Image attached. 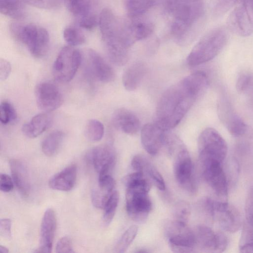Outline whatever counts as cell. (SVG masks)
Segmentation results:
<instances>
[{"instance_id": "obj_32", "label": "cell", "mask_w": 253, "mask_h": 253, "mask_svg": "<svg viewBox=\"0 0 253 253\" xmlns=\"http://www.w3.org/2000/svg\"><path fill=\"white\" fill-rule=\"evenodd\" d=\"M104 127L103 124L95 119L89 120L85 126L84 135L91 142H97L103 137Z\"/></svg>"}, {"instance_id": "obj_17", "label": "cell", "mask_w": 253, "mask_h": 253, "mask_svg": "<svg viewBox=\"0 0 253 253\" xmlns=\"http://www.w3.org/2000/svg\"><path fill=\"white\" fill-rule=\"evenodd\" d=\"M218 115L223 125L233 136L238 137L243 135L248 127L226 99H221L217 106Z\"/></svg>"}, {"instance_id": "obj_41", "label": "cell", "mask_w": 253, "mask_h": 253, "mask_svg": "<svg viewBox=\"0 0 253 253\" xmlns=\"http://www.w3.org/2000/svg\"><path fill=\"white\" fill-rule=\"evenodd\" d=\"M236 87L240 93L250 91L253 88V74L250 72H243L237 77Z\"/></svg>"}, {"instance_id": "obj_45", "label": "cell", "mask_w": 253, "mask_h": 253, "mask_svg": "<svg viewBox=\"0 0 253 253\" xmlns=\"http://www.w3.org/2000/svg\"><path fill=\"white\" fill-rule=\"evenodd\" d=\"M56 252L58 253H73L75 252L71 240L69 237H62L58 241L56 246Z\"/></svg>"}, {"instance_id": "obj_19", "label": "cell", "mask_w": 253, "mask_h": 253, "mask_svg": "<svg viewBox=\"0 0 253 253\" xmlns=\"http://www.w3.org/2000/svg\"><path fill=\"white\" fill-rule=\"evenodd\" d=\"M166 131L156 122L145 125L141 130V141L146 151L151 155L157 154L165 144Z\"/></svg>"}, {"instance_id": "obj_22", "label": "cell", "mask_w": 253, "mask_h": 253, "mask_svg": "<svg viewBox=\"0 0 253 253\" xmlns=\"http://www.w3.org/2000/svg\"><path fill=\"white\" fill-rule=\"evenodd\" d=\"M131 166L137 171L143 172L160 190L166 188L165 181L161 173L144 156L138 154L134 156L131 161Z\"/></svg>"}, {"instance_id": "obj_35", "label": "cell", "mask_w": 253, "mask_h": 253, "mask_svg": "<svg viewBox=\"0 0 253 253\" xmlns=\"http://www.w3.org/2000/svg\"><path fill=\"white\" fill-rule=\"evenodd\" d=\"M119 201V193L114 190L111 194L104 207L103 222L108 225L115 215Z\"/></svg>"}, {"instance_id": "obj_21", "label": "cell", "mask_w": 253, "mask_h": 253, "mask_svg": "<svg viewBox=\"0 0 253 253\" xmlns=\"http://www.w3.org/2000/svg\"><path fill=\"white\" fill-rule=\"evenodd\" d=\"M112 122L116 128L127 134L134 135L140 129V122L138 117L126 108L116 110L113 114Z\"/></svg>"}, {"instance_id": "obj_42", "label": "cell", "mask_w": 253, "mask_h": 253, "mask_svg": "<svg viewBox=\"0 0 253 253\" xmlns=\"http://www.w3.org/2000/svg\"><path fill=\"white\" fill-rule=\"evenodd\" d=\"M190 213V211L189 206L184 203H180L176 207L175 210V220L186 223Z\"/></svg>"}, {"instance_id": "obj_27", "label": "cell", "mask_w": 253, "mask_h": 253, "mask_svg": "<svg viewBox=\"0 0 253 253\" xmlns=\"http://www.w3.org/2000/svg\"><path fill=\"white\" fill-rule=\"evenodd\" d=\"M127 20L128 31L134 42L148 38L154 31L153 24L149 20L142 19V16L128 17Z\"/></svg>"}, {"instance_id": "obj_40", "label": "cell", "mask_w": 253, "mask_h": 253, "mask_svg": "<svg viewBox=\"0 0 253 253\" xmlns=\"http://www.w3.org/2000/svg\"><path fill=\"white\" fill-rule=\"evenodd\" d=\"M17 113L14 106L9 102L4 101L0 105V120L3 125L15 121Z\"/></svg>"}, {"instance_id": "obj_38", "label": "cell", "mask_w": 253, "mask_h": 253, "mask_svg": "<svg viewBox=\"0 0 253 253\" xmlns=\"http://www.w3.org/2000/svg\"><path fill=\"white\" fill-rule=\"evenodd\" d=\"M63 37L66 42L71 46L79 45L85 41V37L82 31L73 26L68 27L64 30Z\"/></svg>"}, {"instance_id": "obj_49", "label": "cell", "mask_w": 253, "mask_h": 253, "mask_svg": "<svg viewBox=\"0 0 253 253\" xmlns=\"http://www.w3.org/2000/svg\"><path fill=\"white\" fill-rule=\"evenodd\" d=\"M11 72V65L9 62L4 59L0 60V79L5 80L9 76Z\"/></svg>"}, {"instance_id": "obj_34", "label": "cell", "mask_w": 253, "mask_h": 253, "mask_svg": "<svg viewBox=\"0 0 253 253\" xmlns=\"http://www.w3.org/2000/svg\"><path fill=\"white\" fill-rule=\"evenodd\" d=\"M239 138L236 145L237 152L253 157V128H248Z\"/></svg>"}, {"instance_id": "obj_36", "label": "cell", "mask_w": 253, "mask_h": 253, "mask_svg": "<svg viewBox=\"0 0 253 253\" xmlns=\"http://www.w3.org/2000/svg\"><path fill=\"white\" fill-rule=\"evenodd\" d=\"M239 248L242 253H253V226L243 223Z\"/></svg>"}, {"instance_id": "obj_51", "label": "cell", "mask_w": 253, "mask_h": 253, "mask_svg": "<svg viewBox=\"0 0 253 253\" xmlns=\"http://www.w3.org/2000/svg\"><path fill=\"white\" fill-rule=\"evenodd\" d=\"M250 91H251L252 99V101L253 102V88L252 89V90Z\"/></svg>"}, {"instance_id": "obj_11", "label": "cell", "mask_w": 253, "mask_h": 253, "mask_svg": "<svg viewBox=\"0 0 253 253\" xmlns=\"http://www.w3.org/2000/svg\"><path fill=\"white\" fill-rule=\"evenodd\" d=\"M204 179L218 200L226 201L229 187L224 163L216 160L200 162Z\"/></svg>"}, {"instance_id": "obj_31", "label": "cell", "mask_w": 253, "mask_h": 253, "mask_svg": "<svg viewBox=\"0 0 253 253\" xmlns=\"http://www.w3.org/2000/svg\"><path fill=\"white\" fill-rule=\"evenodd\" d=\"M68 10L79 19L89 14L91 9L90 0H61Z\"/></svg>"}, {"instance_id": "obj_13", "label": "cell", "mask_w": 253, "mask_h": 253, "mask_svg": "<svg viewBox=\"0 0 253 253\" xmlns=\"http://www.w3.org/2000/svg\"><path fill=\"white\" fill-rule=\"evenodd\" d=\"M174 174L179 185L191 193L197 190V182L190 154L181 145L178 149L174 163Z\"/></svg>"}, {"instance_id": "obj_47", "label": "cell", "mask_w": 253, "mask_h": 253, "mask_svg": "<svg viewBox=\"0 0 253 253\" xmlns=\"http://www.w3.org/2000/svg\"><path fill=\"white\" fill-rule=\"evenodd\" d=\"M13 188L11 178L7 174L1 173L0 176V189L3 192H9Z\"/></svg>"}, {"instance_id": "obj_43", "label": "cell", "mask_w": 253, "mask_h": 253, "mask_svg": "<svg viewBox=\"0 0 253 253\" xmlns=\"http://www.w3.org/2000/svg\"><path fill=\"white\" fill-rule=\"evenodd\" d=\"M244 223L253 226V192H249L245 205Z\"/></svg>"}, {"instance_id": "obj_28", "label": "cell", "mask_w": 253, "mask_h": 253, "mask_svg": "<svg viewBox=\"0 0 253 253\" xmlns=\"http://www.w3.org/2000/svg\"><path fill=\"white\" fill-rule=\"evenodd\" d=\"M23 0H0V12L15 19L25 16V11Z\"/></svg>"}, {"instance_id": "obj_2", "label": "cell", "mask_w": 253, "mask_h": 253, "mask_svg": "<svg viewBox=\"0 0 253 253\" xmlns=\"http://www.w3.org/2000/svg\"><path fill=\"white\" fill-rule=\"evenodd\" d=\"M99 25L110 60L118 66L126 64L131 44L126 34L125 19L117 17L110 9L104 8L100 14Z\"/></svg>"}, {"instance_id": "obj_6", "label": "cell", "mask_w": 253, "mask_h": 253, "mask_svg": "<svg viewBox=\"0 0 253 253\" xmlns=\"http://www.w3.org/2000/svg\"><path fill=\"white\" fill-rule=\"evenodd\" d=\"M206 212L224 231L234 233L242 226L240 213L226 201L207 198L203 201Z\"/></svg>"}, {"instance_id": "obj_14", "label": "cell", "mask_w": 253, "mask_h": 253, "mask_svg": "<svg viewBox=\"0 0 253 253\" xmlns=\"http://www.w3.org/2000/svg\"><path fill=\"white\" fill-rule=\"evenodd\" d=\"M194 231L196 246L204 252L221 253L228 246V238L221 232L215 231L204 225H198Z\"/></svg>"}, {"instance_id": "obj_15", "label": "cell", "mask_w": 253, "mask_h": 253, "mask_svg": "<svg viewBox=\"0 0 253 253\" xmlns=\"http://www.w3.org/2000/svg\"><path fill=\"white\" fill-rule=\"evenodd\" d=\"M86 74L91 79L102 83H109L115 78L112 67L95 50L89 49L83 55Z\"/></svg>"}, {"instance_id": "obj_23", "label": "cell", "mask_w": 253, "mask_h": 253, "mask_svg": "<svg viewBox=\"0 0 253 253\" xmlns=\"http://www.w3.org/2000/svg\"><path fill=\"white\" fill-rule=\"evenodd\" d=\"M9 167L13 183L24 197H27L30 191V180L26 166L19 159H11Z\"/></svg>"}, {"instance_id": "obj_48", "label": "cell", "mask_w": 253, "mask_h": 253, "mask_svg": "<svg viewBox=\"0 0 253 253\" xmlns=\"http://www.w3.org/2000/svg\"><path fill=\"white\" fill-rule=\"evenodd\" d=\"M0 234L1 236L8 239L11 238V221L9 219L4 218L0 220Z\"/></svg>"}, {"instance_id": "obj_50", "label": "cell", "mask_w": 253, "mask_h": 253, "mask_svg": "<svg viewBox=\"0 0 253 253\" xmlns=\"http://www.w3.org/2000/svg\"><path fill=\"white\" fill-rule=\"evenodd\" d=\"M9 252L8 250L5 247L0 246V253H7Z\"/></svg>"}, {"instance_id": "obj_39", "label": "cell", "mask_w": 253, "mask_h": 253, "mask_svg": "<svg viewBox=\"0 0 253 253\" xmlns=\"http://www.w3.org/2000/svg\"><path fill=\"white\" fill-rule=\"evenodd\" d=\"M114 190L111 191L98 185L91 192V197L93 205L97 208L103 209L106 202Z\"/></svg>"}, {"instance_id": "obj_30", "label": "cell", "mask_w": 253, "mask_h": 253, "mask_svg": "<svg viewBox=\"0 0 253 253\" xmlns=\"http://www.w3.org/2000/svg\"><path fill=\"white\" fill-rule=\"evenodd\" d=\"M155 2V0H126L127 15L131 18L143 16Z\"/></svg>"}, {"instance_id": "obj_37", "label": "cell", "mask_w": 253, "mask_h": 253, "mask_svg": "<svg viewBox=\"0 0 253 253\" xmlns=\"http://www.w3.org/2000/svg\"><path fill=\"white\" fill-rule=\"evenodd\" d=\"M138 228L136 225L129 227L123 234L118 242L115 251L117 253H123L129 247L135 239L138 232Z\"/></svg>"}, {"instance_id": "obj_8", "label": "cell", "mask_w": 253, "mask_h": 253, "mask_svg": "<svg viewBox=\"0 0 253 253\" xmlns=\"http://www.w3.org/2000/svg\"><path fill=\"white\" fill-rule=\"evenodd\" d=\"M150 189V186L126 188V210L129 217L136 222H144L152 209V203L148 195Z\"/></svg>"}, {"instance_id": "obj_9", "label": "cell", "mask_w": 253, "mask_h": 253, "mask_svg": "<svg viewBox=\"0 0 253 253\" xmlns=\"http://www.w3.org/2000/svg\"><path fill=\"white\" fill-rule=\"evenodd\" d=\"M83 54L71 46H65L60 51L53 65V75L60 83H67L74 77L82 62Z\"/></svg>"}, {"instance_id": "obj_10", "label": "cell", "mask_w": 253, "mask_h": 253, "mask_svg": "<svg viewBox=\"0 0 253 253\" xmlns=\"http://www.w3.org/2000/svg\"><path fill=\"white\" fill-rule=\"evenodd\" d=\"M166 235L169 247L175 253H191L196 246L194 231L186 223L174 220L168 223Z\"/></svg>"}, {"instance_id": "obj_1", "label": "cell", "mask_w": 253, "mask_h": 253, "mask_svg": "<svg viewBox=\"0 0 253 253\" xmlns=\"http://www.w3.org/2000/svg\"><path fill=\"white\" fill-rule=\"evenodd\" d=\"M209 85L207 74L193 73L168 88L156 107V121L166 131L176 126Z\"/></svg>"}, {"instance_id": "obj_16", "label": "cell", "mask_w": 253, "mask_h": 253, "mask_svg": "<svg viewBox=\"0 0 253 253\" xmlns=\"http://www.w3.org/2000/svg\"><path fill=\"white\" fill-rule=\"evenodd\" d=\"M86 159L93 165L99 175L111 174L116 163V153L112 146L101 145L90 149Z\"/></svg>"}, {"instance_id": "obj_33", "label": "cell", "mask_w": 253, "mask_h": 253, "mask_svg": "<svg viewBox=\"0 0 253 253\" xmlns=\"http://www.w3.org/2000/svg\"><path fill=\"white\" fill-rule=\"evenodd\" d=\"M238 0H210L209 10L214 17H219L228 12L237 3Z\"/></svg>"}, {"instance_id": "obj_5", "label": "cell", "mask_w": 253, "mask_h": 253, "mask_svg": "<svg viewBox=\"0 0 253 253\" xmlns=\"http://www.w3.org/2000/svg\"><path fill=\"white\" fill-rule=\"evenodd\" d=\"M10 31L17 40L27 47L34 57L41 58L46 54L50 38L45 29L32 24L23 25L14 23L10 25Z\"/></svg>"}, {"instance_id": "obj_44", "label": "cell", "mask_w": 253, "mask_h": 253, "mask_svg": "<svg viewBox=\"0 0 253 253\" xmlns=\"http://www.w3.org/2000/svg\"><path fill=\"white\" fill-rule=\"evenodd\" d=\"M79 19V26L86 30H92L99 24L96 16L90 13Z\"/></svg>"}, {"instance_id": "obj_20", "label": "cell", "mask_w": 253, "mask_h": 253, "mask_svg": "<svg viewBox=\"0 0 253 253\" xmlns=\"http://www.w3.org/2000/svg\"><path fill=\"white\" fill-rule=\"evenodd\" d=\"M57 226L54 211L46 210L42 219L40 230V246L36 253H50Z\"/></svg>"}, {"instance_id": "obj_7", "label": "cell", "mask_w": 253, "mask_h": 253, "mask_svg": "<svg viewBox=\"0 0 253 253\" xmlns=\"http://www.w3.org/2000/svg\"><path fill=\"white\" fill-rule=\"evenodd\" d=\"M200 161L216 160L225 162L228 152L227 143L214 128H205L200 134L198 140Z\"/></svg>"}, {"instance_id": "obj_12", "label": "cell", "mask_w": 253, "mask_h": 253, "mask_svg": "<svg viewBox=\"0 0 253 253\" xmlns=\"http://www.w3.org/2000/svg\"><path fill=\"white\" fill-rule=\"evenodd\" d=\"M227 19V25L235 34L247 37L253 33V0H238Z\"/></svg>"}, {"instance_id": "obj_29", "label": "cell", "mask_w": 253, "mask_h": 253, "mask_svg": "<svg viewBox=\"0 0 253 253\" xmlns=\"http://www.w3.org/2000/svg\"><path fill=\"white\" fill-rule=\"evenodd\" d=\"M64 134L60 130H55L49 133L42 144V152L48 157L54 155L58 151L63 141Z\"/></svg>"}, {"instance_id": "obj_46", "label": "cell", "mask_w": 253, "mask_h": 253, "mask_svg": "<svg viewBox=\"0 0 253 253\" xmlns=\"http://www.w3.org/2000/svg\"><path fill=\"white\" fill-rule=\"evenodd\" d=\"M25 3L40 8H49L58 4L61 0H23Z\"/></svg>"}, {"instance_id": "obj_18", "label": "cell", "mask_w": 253, "mask_h": 253, "mask_svg": "<svg viewBox=\"0 0 253 253\" xmlns=\"http://www.w3.org/2000/svg\"><path fill=\"white\" fill-rule=\"evenodd\" d=\"M35 97L38 107L45 112L58 108L62 104V95L59 88L54 84L42 83L35 88Z\"/></svg>"}, {"instance_id": "obj_3", "label": "cell", "mask_w": 253, "mask_h": 253, "mask_svg": "<svg viewBox=\"0 0 253 253\" xmlns=\"http://www.w3.org/2000/svg\"><path fill=\"white\" fill-rule=\"evenodd\" d=\"M163 5L171 17V34L179 41L191 36L204 13V0H164Z\"/></svg>"}, {"instance_id": "obj_25", "label": "cell", "mask_w": 253, "mask_h": 253, "mask_svg": "<svg viewBox=\"0 0 253 253\" xmlns=\"http://www.w3.org/2000/svg\"><path fill=\"white\" fill-rule=\"evenodd\" d=\"M147 72V65L142 61H137L125 71L122 77L124 87L129 91L135 90L140 85Z\"/></svg>"}, {"instance_id": "obj_4", "label": "cell", "mask_w": 253, "mask_h": 253, "mask_svg": "<svg viewBox=\"0 0 253 253\" xmlns=\"http://www.w3.org/2000/svg\"><path fill=\"white\" fill-rule=\"evenodd\" d=\"M227 41V34L223 28L210 30L193 47L187 56V64L194 67L211 60L220 52Z\"/></svg>"}, {"instance_id": "obj_26", "label": "cell", "mask_w": 253, "mask_h": 253, "mask_svg": "<svg viewBox=\"0 0 253 253\" xmlns=\"http://www.w3.org/2000/svg\"><path fill=\"white\" fill-rule=\"evenodd\" d=\"M52 122L51 115L47 112L38 114L30 122L23 125L22 130L26 136L35 138L47 130L51 125Z\"/></svg>"}, {"instance_id": "obj_24", "label": "cell", "mask_w": 253, "mask_h": 253, "mask_svg": "<svg viewBox=\"0 0 253 253\" xmlns=\"http://www.w3.org/2000/svg\"><path fill=\"white\" fill-rule=\"evenodd\" d=\"M77 173L76 165H71L51 177L48 182L49 186L54 190L70 191L75 185Z\"/></svg>"}]
</instances>
